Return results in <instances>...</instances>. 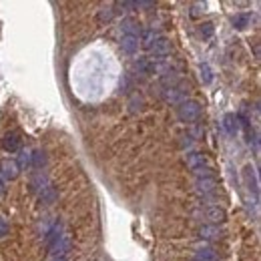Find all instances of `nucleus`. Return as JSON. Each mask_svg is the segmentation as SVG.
I'll return each instance as SVG.
<instances>
[{"mask_svg": "<svg viewBox=\"0 0 261 261\" xmlns=\"http://www.w3.org/2000/svg\"><path fill=\"white\" fill-rule=\"evenodd\" d=\"M177 117L183 123H195L201 117V105L197 101H183L177 107Z\"/></svg>", "mask_w": 261, "mask_h": 261, "instance_id": "obj_1", "label": "nucleus"}, {"mask_svg": "<svg viewBox=\"0 0 261 261\" xmlns=\"http://www.w3.org/2000/svg\"><path fill=\"white\" fill-rule=\"evenodd\" d=\"M149 51H151L155 56H167V55H171V51H173V44H171V40H169L167 37H157Z\"/></svg>", "mask_w": 261, "mask_h": 261, "instance_id": "obj_2", "label": "nucleus"}, {"mask_svg": "<svg viewBox=\"0 0 261 261\" xmlns=\"http://www.w3.org/2000/svg\"><path fill=\"white\" fill-rule=\"evenodd\" d=\"M0 171H2V175L8 179V181H14V179L20 175V165L14 159H4L2 163H0Z\"/></svg>", "mask_w": 261, "mask_h": 261, "instance_id": "obj_3", "label": "nucleus"}, {"mask_svg": "<svg viewBox=\"0 0 261 261\" xmlns=\"http://www.w3.org/2000/svg\"><path fill=\"white\" fill-rule=\"evenodd\" d=\"M20 145H22V139H20V135L16 133V130H10V133H6L4 139H2V147H4V151H8V153L20 151Z\"/></svg>", "mask_w": 261, "mask_h": 261, "instance_id": "obj_4", "label": "nucleus"}, {"mask_svg": "<svg viewBox=\"0 0 261 261\" xmlns=\"http://www.w3.org/2000/svg\"><path fill=\"white\" fill-rule=\"evenodd\" d=\"M203 213H205V219H207L211 225H219V223H223V221L227 219L225 209H221V207H207Z\"/></svg>", "mask_w": 261, "mask_h": 261, "instance_id": "obj_5", "label": "nucleus"}, {"mask_svg": "<svg viewBox=\"0 0 261 261\" xmlns=\"http://www.w3.org/2000/svg\"><path fill=\"white\" fill-rule=\"evenodd\" d=\"M121 48H123L127 55H135L139 51V37L137 35H123Z\"/></svg>", "mask_w": 261, "mask_h": 261, "instance_id": "obj_6", "label": "nucleus"}, {"mask_svg": "<svg viewBox=\"0 0 261 261\" xmlns=\"http://www.w3.org/2000/svg\"><path fill=\"white\" fill-rule=\"evenodd\" d=\"M165 101L167 103H173V105H181L183 101H187V93L179 87H173V89H167L165 91Z\"/></svg>", "mask_w": 261, "mask_h": 261, "instance_id": "obj_7", "label": "nucleus"}, {"mask_svg": "<svg viewBox=\"0 0 261 261\" xmlns=\"http://www.w3.org/2000/svg\"><path fill=\"white\" fill-rule=\"evenodd\" d=\"M185 163H187V167L191 171H197L201 167H205V163H207V157L203 153H187L185 157Z\"/></svg>", "mask_w": 261, "mask_h": 261, "instance_id": "obj_8", "label": "nucleus"}, {"mask_svg": "<svg viewBox=\"0 0 261 261\" xmlns=\"http://www.w3.org/2000/svg\"><path fill=\"white\" fill-rule=\"evenodd\" d=\"M223 129L227 130V135L235 137L239 133V117H235L233 112H227V115L223 117Z\"/></svg>", "mask_w": 261, "mask_h": 261, "instance_id": "obj_9", "label": "nucleus"}, {"mask_svg": "<svg viewBox=\"0 0 261 261\" xmlns=\"http://www.w3.org/2000/svg\"><path fill=\"white\" fill-rule=\"evenodd\" d=\"M199 235H201L203 239H211V241H217V239L223 237L219 225H203L201 229H199Z\"/></svg>", "mask_w": 261, "mask_h": 261, "instance_id": "obj_10", "label": "nucleus"}, {"mask_svg": "<svg viewBox=\"0 0 261 261\" xmlns=\"http://www.w3.org/2000/svg\"><path fill=\"white\" fill-rule=\"evenodd\" d=\"M231 24L237 30H245L251 24V12H239V14H235L233 19H231Z\"/></svg>", "mask_w": 261, "mask_h": 261, "instance_id": "obj_11", "label": "nucleus"}, {"mask_svg": "<svg viewBox=\"0 0 261 261\" xmlns=\"http://www.w3.org/2000/svg\"><path fill=\"white\" fill-rule=\"evenodd\" d=\"M217 181H215V177L213 179H199L197 181V191L203 193V195H209V193H215L217 191Z\"/></svg>", "mask_w": 261, "mask_h": 261, "instance_id": "obj_12", "label": "nucleus"}, {"mask_svg": "<svg viewBox=\"0 0 261 261\" xmlns=\"http://www.w3.org/2000/svg\"><path fill=\"white\" fill-rule=\"evenodd\" d=\"M157 37H159V35H157L153 28H147V30H143V35H141V38H139V44H141L143 48H151Z\"/></svg>", "mask_w": 261, "mask_h": 261, "instance_id": "obj_13", "label": "nucleus"}, {"mask_svg": "<svg viewBox=\"0 0 261 261\" xmlns=\"http://www.w3.org/2000/svg\"><path fill=\"white\" fill-rule=\"evenodd\" d=\"M243 179H245V183L249 185V191L253 189V193L257 195L259 193V187H257V177H255V171L251 167H245V171H243Z\"/></svg>", "mask_w": 261, "mask_h": 261, "instance_id": "obj_14", "label": "nucleus"}, {"mask_svg": "<svg viewBox=\"0 0 261 261\" xmlns=\"http://www.w3.org/2000/svg\"><path fill=\"white\" fill-rule=\"evenodd\" d=\"M121 28H123V35H137L139 37V24L133 19H125L121 22Z\"/></svg>", "mask_w": 261, "mask_h": 261, "instance_id": "obj_15", "label": "nucleus"}, {"mask_svg": "<svg viewBox=\"0 0 261 261\" xmlns=\"http://www.w3.org/2000/svg\"><path fill=\"white\" fill-rule=\"evenodd\" d=\"M197 261H217V255L211 247H197Z\"/></svg>", "mask_w": 261, "mask_h": 261, "instance_id": "obj_16", "label": "nucleus"}, {"mask_svg": "<svg viewBox=\"0 0 261 261\" xmlns=\"http://www.w3.org/2000/svg\"><path fill=\"white\" fill-rule=\"evenodd\" d=\"M135 64H137V69H139L141 73H147V75L155 73V62H153V60H149V58H139Z\"/></svg>", "mask_w": 261, "mask_h": 261, "instance_id": "obj_17", "label": "nucleus"}, {"mask_svg": "<svg viewBox=\"0 0 261 261\" xmlns=\"http://www.w3.org/2000/svg\"><path fill=\"white\" fill-rule=\"evenodd\" d=\"M199 71H201V80H203V85H211V80H213V73H211L209 64L203 62L201 67H199Z\"/></svg>", "mask_w": 261, "mask_h": 261, "instance_id": "obj_18", "label": "nucleus"}, {"mask_svg": "<svg viewBox=\"0 0 261 261\" xmlns=\"http://www.w3.org/2000/svg\"><path fill=\"white\" fill-rule=\"evenodd\" d=\"M199 32H201V37L203 38H209V37H213V24L211 22H205L199 26Z\"/></svg>", "mask_w": 261, "mask_h": 261, "instance_id": "obj_19", "label": "nucleus"}, {"mask_svg": "<svg viewBox=\"0 0 261 261\" xmlns=\"http://www.w3.org/2000/svg\"><path fill=\"white\" fill-rule=\"evenodd\" d=\"M32 159H35V167H40V165H44V153H40V151H35V155H32Z\"/></svg>", "mask_w": 261, "mask_h": 261, "instance_id": "obj_20", "label": "nucleus"}, {"mask_svg": "<svg viewBox=\"0 0 261 261\" xmlns=\"http://www.w3.org/2000/svg\"><path fill=\"white\" fill-rule=\"evenodd\" d=\"M4 235H8V223L2 215H0V237H4Z\"/></svg>", "mask_w": 261, "mask_h": 261, "instance_id": "obj_21", "label": "nucleus"}, {"mask_svg": "<svg viewBox=\"0 0 261 261\" xmlns=\"http://www.w3.org/2000/svg\"><path fill=\"white\" fill-rule=\"evenodd\" d=\"M111 16H112V12H111V8H109V12H101V20H105V19L109 20Z\"/></svg>", "mask_w": 261, "mask_h": 261, "instance_id": "obj_22", "label": "nucleus"}, {"mask_svg": "<svg viewBox=\"0 0 261 261\" xmlns=\"http://www.w3.org/2000/svg\"><path fill=\"white\" fill-rule=\"evenodd\" d=\"M2 195H4V183L0 181V197H2Z\"/></svg>", "mask_w": 261, "mask_h": 261, "instance_id": "obj_23", "label": "nucleus"}, {"mask_svg": "<svg viewBox=\"0 0 261 261\" xmlns=\"http://www.w3.org/2000/svg\"><path fill=\"white\" fill-rule=\"evenodd\" d=\"M55 261H64V259H62V257H58V259H55Z\"/></svg>", "mask_w": 261, "mask_h": 261, "instance_id": "obj_24", "label": "nucleus"}]
</instances>
